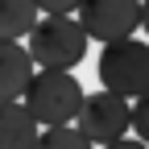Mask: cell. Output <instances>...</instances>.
<instances>
[{"instance_id": "obj_1", "label": "cell", "mask_w": 149, "mask_h": 149, "mask_svg": "<svg viewBox=\"0 0 149 149\" xmlns=\"http://www.w3.org/2000/svg\"><path fill=\"white\" fill-rule=\"evenodd\" d=\"M25 37H29L25 54L33 58L37 70H74L87 58V42H91L74 17H37Z\"/></svg>"}, {"instance_id": "obj_2", "label": "cell", "mask_w": 149, "mask_h": 149, "mask_svg": "<svg viewBox=\"0 0 149 149\" xmlns=\"http://www.w3.org/2000/svg\"><path fill=\"white\" fill-rule=\"evenodd\" d=\"M21 104L37 120V128L70 124L79 104H83V87H79V79L70 70H33V79L21 91Z\"/></svg>"}, {"instance_id": "obj_3", "label": "cell", "mask_w": 149, "mask_h": 149, "mask_svg": "<svg viewBox=\"0 0 149 149\" xmlns=\"http://www.w3.org/2000/svg\"><path fill=\"white\" fill-rule=\"evenodd\" d=\"M95 74L104 91L120 100H137L149 91V42L141 37H120V42H108L100 50V62H95Z\"/></svg>"}, {"instance_id": "obj_4", "label": "cell", "mask_w": 149, "mask_h": 149, "mask_svg": "<svg viewBox=\"0 0 149 149\" xmlns=\"http://www.w3.org/2000/svg\"><path fill=\"white\" fill-rule=\"evenodd\" d=\"M74 13H79L74 21L83 25V33L104 46L133 37L141 29V0H79Z\"/></svg>"}, {"instance_id": "obj_5", "label": "cell", "mask_w": 149, "mask_h": 149, "mask_svg": "<svg viewBox=\"0 0 149 149\" xmlns=\"http://www.w3.org/2000/svg\"><path fill=\"white\" fill-rule=\"evenodd\" d=\"M74 128L91 141V145H108L120 141L128 133V100L112 95V91H95V95H83L79 112H74Z\"/></svg>"}, {"instance_id": "obj_6", "label": "cell", "mask_w": 149, "mask_h": 149, "mask_svg": "<svg viewBox=\"0 0 149 149\" xmlns=\"http://www.w3.org/2000/svg\"><path fill=\"white\" fill-rule=\"evenodd\" d=\"M33 58L25 54L21 42H0V104L8 100H21L25 83L33 79Z\"/></svg>"}, {"instance_id": "obj_7", "label": "cell", "mask_w": 149, "mask_h": 149, "mask_svg": "<svg viewBox=\"0 0 149 149\" xmlns=\"http://www.w3.org/2000/svg\"><path fill=\"white\" fill-rule=\"evenodd\" d=\"M37 141V120L25 112L21 100L0 104V149H33Z\"/></svg>"}, {"instance_id": "obj_8", "label": "cell", "mask_w": 149, "mask_h": 149, "mask_svg": "<svg viewBox=\"0 0 149 149\" xmlns=\"http://www.w3.org/2000/svg\"><path fill=\"white\" fill-rule=\"evenodd\" d=\"M37 21L33 0H0V42H21Z\"/></svg>"}, {"instance_id": "obj_9", "label": "cell", "mask_w": 149, "mask_h": 149, "mask_svg": "<svg viewBox=\"0 0 149 149\" xmlns=\"http://www.w3.org/2000/svg\"><path fill=\"white\" fill-rule=\"evenodd\" d=\"M33 149H95L74 124H54V128H37Z\"/></svg>"}, {"instance_id": "obj_10", "label": "cell", "mask_w": 149, "mask_h": 149, "mask_svg": "<svg viewBox=\"0 0 149 149\" xmlns=\"http://www.w3.org/2000/svg\"><path fill=\"white\" fill-rule=\"evenodd\" d=\"M128 128L137 133V141L149 145V91H145V95H137L133 104H128Z\"/></svg>"}, {"instance_id": "obj_11", "label": "cell", "mask_w": 149, "mask_h": 149, "mask_svg": "<svg viewBox=\"0 0 149 149\" xmlns=\"http://www.w3.org/2000/svg\"><path fill=\"white\" fill-rule=\"evenodd\" d=\"M37 13H46V17H70L74 8H79V0H33Z\"/></svg>"}, {"instance_id": "obj_12", "label": "cell", "mask_w": 149, "mask_h": 149, "mask_svg": "<svg viewBox=\"0 0 149 149\" xmlns=\"http://www.w3.org/2000/svg\"><path fill=\"white\" fill-rule=\"evenodd\" d=\"M104 149H149V145H145V141H124V137H120V141H108Z\"/></svg>"}, {"instance_id": "obj_13", "label": "cell", "mask_w": 149, "mask_h": 149, "mask_svg": "<svg viewBox=\"0 0 149 149\" xmlns=\"http://www.w3.org/2000/svg\"><path fill=\"white\" fill-rule=\"evenodd\" d=\"M141 29H145V37H149V0H141Z\"/></svg>"}]
</instances>
